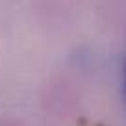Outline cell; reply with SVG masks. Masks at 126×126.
I'll return each mask as SVG.
<instances>
[{"mask_svg":"<svg viewBox=\"0 0 126 126\" xmlns=\"http://www.w3.org/2000/svg\"><path fill=\"white\" fill-rule=\"evenodd\" d=\"M121 94H122V100L126 104V58L122 61V69H121Z\"/></svg>","mask_w":126,"mask_h":126,"instance_id":"6da1fadb","label":"cell"}]
</instances>
